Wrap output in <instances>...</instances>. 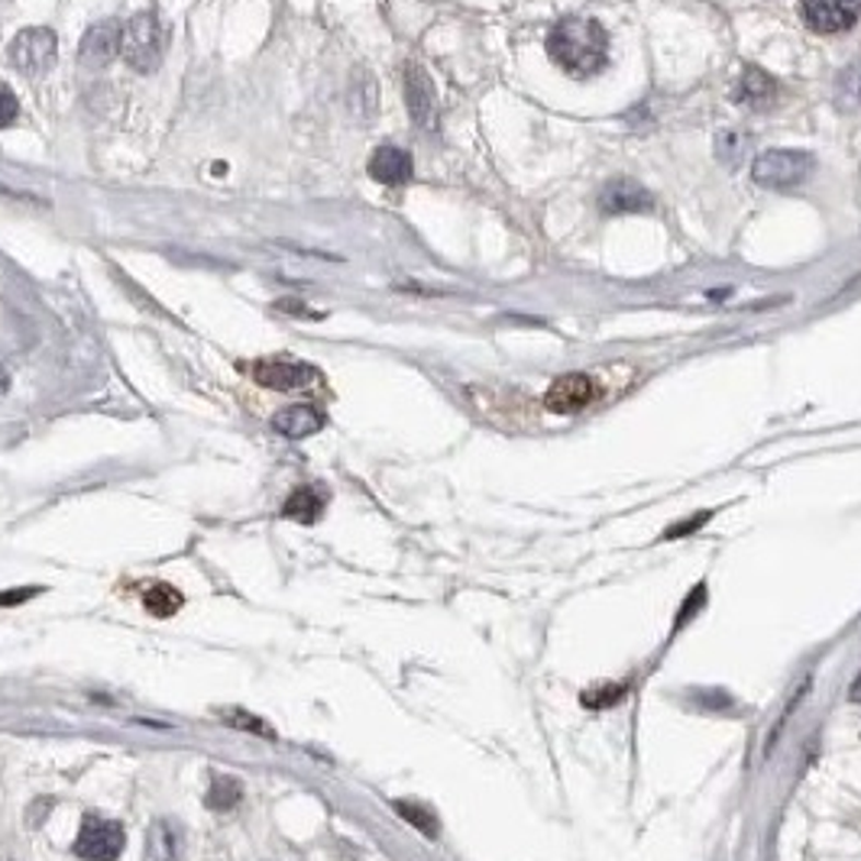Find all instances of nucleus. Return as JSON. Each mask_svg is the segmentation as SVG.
I'll return each instance as SVG.
<instances>
[{
    "mask_svg": "<svg viewBox=\"0 0 861 861\" xmlns=\"http://www.w3.org/2000/svg\"><path fill=\"white\" fill-rule=\"evenodd\" d=\"M551 59L576 78L602 72L609 59V36L596 20H561L548 36Z\"/></svg>",
    "mask_w": 861,
    "mask_h": 861,
    "instance_id": "1",
    "label": "nucleus"
},
{
    "mask_svg": "<svg viewBox=\"0 0 861 861\" xmlns=\"http://www.w3.org/2000/svg\"><path fill=\"white\" fill-rule=\"evenodd\" d=\"M120 56L127 59V66L134 72L149 74L162 66L165 56V26L156 13H137L127 26H124V49Z\"/></svg>",
    "mask_w": 861,
    "mask_h": 861,
    "instance_id": "2",
    "label": "nucleus"
},
{
    "mask_svg": "<svg viewBox=\"0 0 861 861\" xmlns=\"http://www.w3.org/2000/svg\"><path fill=\"white\" fill-rule=\"evenodd\" d=\"M816 162L806 149H768L755 159L751 175L761 188H793L813 175Z\"/></svg>",
    "mask_w": 861,
    "mask_h": 861,
    "instance_id": "3",
    "label": "nucleus"
},
{
    "mask_svg": "<svg viewBox=\"0 0 861 861\" xmlns=\"http://www.w3.org/2000/svg\"><path fill=\"white\" fill-rule=\"evenodd\" d=\"M127 846V833L120 823L88 813L74 836L72 852L81 861H117Z\"/></svg>",
    "mask_w": 861,
    "mask_h": 861,
    "instance_id": "4",
    "label": "nucleus"
},
{
    "mask_svg": "<svg viewBox=\"0 0 861 861\" xmlns=\"http://www.w3.org/2000/svg\"><path fill=\"white\" fill-rule=\"evenodd\" d=\"M59 59V36L49 26L20 30L10 43V62L23 74H46Z\"/></svg>",
    "mask_w": 861,
    "mask_h": 861,
    "instance_id": "5",
    "label": "nucleus"
},
{
    "mask_svg": "<svg viewBox=\"0 0 861 861\" xmlns=\"http://www.w3.org/2000/svg\"><path fill=\"white\" fill-rule=\"evenodd\" d=\"M800 13L816 33H846L859 23L861 0H800Z\"/></svg>",
    "mask_w": 861,
    "mask_h": 861,
    "instance_id": "6",
    "label": "nucleus"
},
{
    "mask_svg": "<svg viewBox=\"0 0 861 861\" xmlns=\"http://www.w3.org/2000/svg\"><path fill=\"white\" fill-rule=\"evenodd\" d=\"M120 49H124V26L117 20H101L88 26V33L81 36L78 59L88 69H104L120 56Z\"/></svg>",
    "mask_w": 861,
    "mask_h": 861,
    "instance_id": "7",
    "label": "nucleus"
},
{
    "mask_svg": "<svg viewBox=\"0 0 861 861\" xmlns=\"http://www.w3.org/2000/svg\"><path fill=\"white\" fill-rule=\"evenodd\" d=\"M593 399H596V382L586 372H567L554 379L551 389L544 392V405L554 415H576L586 405H593Z\"/></svg>",
    "mask_w": 861,
    "mask_h": 861,
    "instance_id": "8",
    "label": "nucleus"
},
{
    "mask_svg": "<svg viewBox=\"0 0 861 861\" xmlns=\"http://www.w3.org/2000/svg\"><path fill=\"white\" fill-rule=\"evenodd\" d=\"M253 379L266 389L276 392H291V389H305L314 379V369L308 363H298L291 357H266L253 363Z\"/></svg>",
    "mask_w": 861,
    "mask_h": 861,
    "instance_id": "9",
    "label": "nucleus"
},
{
    "mask_svg": "<svg viewBox=\"0 0 861 861\" xmlns=\"http://www.w3.org/2000/svg\"><path fill=\"white\" fill-rule=\"evenodd\" d=\"M405 104H409V114H412V120L418 127H425V130L437 127V91H434V81L415 62L405 66Z\"/></svg>",
    "mask_w": 861,
    "mask_h": 861,
    "instance_id": "10",
    "label": "nucleus"
},
{
    "mask_svg": "<svg viewBox=\"0 0 861 861\" xmlns=\"http://www.w3.org/2000/svg\"><path fill=\"white\" fill-rule=\"evenodd\" d=\"M146 856L149 861H185V829L182 823L162 816L146 833Z\"/></svg>",
    "mask_w": 861,
    "mask_h": 861,
    "instance_id": "11",
    "label": "nucleus"
},
{
    "mask_svg": "<svg viewBox=\"0 0 861 861\" xmlns=\"http://www.w3.org/2000/svg\"><path fill=\"white\" fill-rule=\"evenodd\" d=\"M412 156L399 146H379L372 156H369V175L379 182V185H405L412 182Z\"/></svg>",
    "mask_w": 861,
    "mask_h": 861,
    "instance_id": "12",
    "label": "nucleus"
},
{
    "mask_svg": "<svg viewBox=\"0 0 861 861\" xmlns=\"http://www.w3.org/2000/svg\"><path fill=\"white\" fill-rule=\"evenodd\" d=\"M781 97V84L761 69H748V72L738 78V88H735V101L751 107V111H771Z\"/></svg>",
    "mask_w": 861,
    "mask_h": 861,
    "instance_id": "13",
    "label": "nucleus"
},
{
    "mask_svg": "<svg viewBox=\"0 0 861 861\" xmlns=\"http://www.w3.org/2000/svg\"><path fill=\"white\" fill-rule=\"evenodd\" d=\"M599 208L609 215H622V211H647L651 208V195L635 182V179H612L602 195H599Z\"/></svg>",
    "mask_w": 861,
    "mask_h": 861,
    "instance_id": "14",
    "label": "nucleus"
},
{
    "mask_svg": "<svg viewBox=\"0 0 861 861\" xmlns=\"http://www.w3.org/2000/svg\"><path fill=\"white\" fill-rule=\"evenodd\" d=\"M273 428L283 437L301 440V437H311V434L324 428V415L314 405H288V409L273 415Z\"/></svg>",
    "mask_w": 861,
    "mask_h": 861,
    "instance_id": "15",
    "label": "nucleus"
},
{
    "mask_svg": "<svg viewBox=\"0 0 861 861\" xmlns=\"http://www.w3.org/2000/svg\"><path fill=\"white\" fill-rule=\"evenodd\" d=\"M324 508H328V493L321 486H298L288 493L283 515L298 525H314L324 515Z\"/></svg>",
    "mask_w": 861,
    "mask_h": 861,
    "instance_id": "16",
    "label": "nucleus"
},
{
    "mask_svg": "<svg viewBox=\"0 0 861 861\" xmlns=\"http://www.w3.org/2000/svg\"><path fill=\"white\" fill-rule=\"evenodd\" d=\"M144 602L146 612H152L156 619H169V616H175L185 606V596L175 586H169V583H156L144 596Z\"/></svg>",
    "mask_w": 861,
    "mask_h": 861,
    "instance_id": "17",
    "label": "nucleus"
},
{
    "mask_svg": "<svg viewBox=\"0 0 861 861\" xmlns=\"http://www.w3.org/2000/svg\"><path fill=\"white\" fill-rule=\"evenodd\" d=\"M240 800H243V784H240L237 778H223V774H220V778L211 781V788H208V806H211L215 813L237 810Z\"/></svg>",
    "mask_w": 861,
    "mask_h": 861,
    "instance_id": "18",
    "label": "nucleus"
},
{
    "mask_svg": "<svg viewBox=\"0 0 861 861\" xmlns=\"http://www.w3.org/2000/svg\"><path fill=\"white\" fill-rule=\"evenodd\" d=\"M836 104L842 111H861V62L849 66L836 81Z\"/></svg>",
    "mask_w": 861,
    "mask_h": 861,
    "instance_id": "19",
    "label": "nucleus"
},
{
    "mask_svg": "<svg viewBox=\"0 0 861 861\" xmlns=\"http://www.w3.org/2000/svg\"><path fill=\"white\" fill-rule=\"evenodd\" d=\"M215 716L220 719L223 725L237 728V732H250V735H263V738H273V735H276V732L269 728V722H263V719L246 713V710H240V707H233V710H217Z\"/></svg>",
    "mask_w": 861,
    "mask_h": 861,
    "instance_id": "20",
    "label": "nucleus"
},
{
    "mask_svg": "<svg viewBox=\"0 0 861 861\" xmlns=\"http://www.w3.org/2000/svg\"><path fill=\"white\" fill-rule=\"evenodd\" d=\"M395 810H399V816H402V819H409L415 829H422V836L437 839V833H440V823H437V816L431 813L428 806H422V803H409V800H395Z\"/></svg>",
    "mask_w": 861,
    "mask_h": 861,
    "instance_id": "21",
    "label": "nucleus"
},
{
    "mask_svg": "<svg viewBox=\"0 0 861 861\" xmlns=\"http://www.w3.org/2000/svg\"><path fill=\"white\" fill-rule=\"evenodd\" d=\"M745 146H748V137H742V134H735V130H722L716 140V152L722 162H742V156H745Z\"/></svg>",
    "mask_w": 861,
    "mask_h": 861,
    "instance_id": "22",
    "label": "nucleus"
},
{
    "mask_svg": "<svg viewBox=\"0 0 861 861\" xmlns=\"http://www.w3.org/2000/svg\"><path fill=\"white\" fill-rule=\"evenodd\" d=\"M707 599H710V589H707V583H700L690 596H687V606H684V612H677V619H674V635L707 606Z\"/></svg>",
    "mask_w": 861,
    "mask_h": 861,
    "instance_id": "23",
    "label": "nucleus"
},
{
    "mask_svg": "<svg viewBox=\"0 0 861 861\" xmlns=\"http://www.w3.org/2000/svg\"><path fill=\"white\" fill-rule=\"evenodd\" d=\"M39 593H43V586H13V589H3V593H0V609L23 606V602L36 599Z\"/></svg>",
    "mask_w": 861,
    "mask_h": 861,
    "instance_id": "24",
    "label": "nucleus"
},
{
    "mask_svg": "<svg viewBox=\"0 0 861 861\" xmlns=\"http://www.w3.org/2000/svg\"><path fill=\"white\" fill-rule=\"evenodd\" d=\"M16 117H20V101H16V94H13V88L0 84V130L10 127Z\"/></svg>",
    "mask_w": 861,
    "mask_h": 861,
    "instance_id": "25",
    "label": "nucleus"
},
{
    "mask_svg": "<svg viewBox=\"0 0 861 861\" xmlns=\"http://www.w3.org/2000/svg\"><path fill=\"white\" fill-rule=\"evenodd\" d=\"M622 693H625V687H609V690H596V693L586 690V693H583V703H586L589 710H602V707H612Z\"/></svg>",
    "mask_w": 861,
    "mask_h": 861,
    "instance_id": "26",
    "label": "nucleus"
},
{
    "mask_svg": "<svg viewBox=\"0 0 861 861\" xmlns=\"http://www.w3.org/2000/svg\"><path fill=\"white\" fill-rule=\"evenodd\" d=\"M713 518V512H697L693 518H687V521H677L674 528H667V535L664 538H680V535H693L700 525H707Z\"/></svg>",
    "mask_w": 861,
    "mask_h": 861,
    "instance_id": "27",
    "label": "nucleus"
},
{
    "mask_svg": "<svg viewBox=\"0 0 861 861\" xmlns=\"http://www.w3.org/2000/svg\"><path fill=\"white\" fill-rule=\"evenodd\" d=\"M849 700H852V703H861V670H859V677L852 680V690H849Z\"/></svg>",
    "mask_w": 861,
    "mask_h": 861,
    "instance_id": "28",
    "label": "nucleus"
},
{
    "mask_svg": "<svg viewBox=\"0 0 861 861\" xmlns=\"http://www.w3.org/2000/svg\"><path fill=\"white\" fill-rule=\"evenodd\" d=\"M7 386H10V376H7V372L0 369V392H7Z\"/></svg>",
    "mask_w": 861,
    "mask_h": 861,
    "instance_id": "29",
    "label": "nucleus"
}]
</instances>
